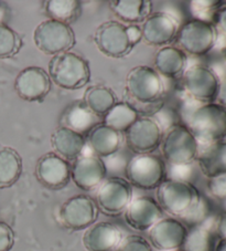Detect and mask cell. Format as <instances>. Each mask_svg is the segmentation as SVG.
I'll use <instances>...</instances> for the list:
<instances>
[{
    "mask_svg": "<svg viewBox=\"0 0 226 251\" xmlns=\"http://www.w3.org/2000/svg\"><path fill=\"white\" fill-rule=\"evenodd\" d=\"M154 66L161 77L176 79L183 75L188 69V55L176 46L162 47L155 54Z\"/></svg>",
    "mask_w": 226,
    "mask_h": 251,
    "instance_id": "21",
    "label": "cell"
},
{
    "mask_svg": "<svg viewBox=\"0 0 226 251\" xmlns=\"http://www.w3.org/2000/svg\"><path fill=\"white\" fill-rule=\"evenodd\" d=\"M210 217H212L210 202L207 201L206 198L202 196L198 204L182 218L181 222L188 224L190 227H194L204 224Z\"/></svg>",
    "mask_w": 226,
    "mask_h": 251,
    "instance_id": "33",
    "label": "cell"
},
{
    "mask_svg": "<svg viewBox=\"0 0 226 251\" xmlns=\"http://www.w3.org/2000/svg\"><path fill=\"white\" fill-rule=\"evenodd\" d=\"M86 145V136L64 126L58 127L51 135V146L54 153L68 162L83 155Z\"/></svg>",
    "mask_w": 226,
    "mask_h": 251,
    "instance_id": "22",
    "label": "cell"
},
{
    "mask_svg": "<svg viewBox=\"0 0 226 251\" xmlns=\"http://www.w3.org/2000/svg\"><path fill=\"white\" fill-rule=\"evenodd\" d=\"M105 163L96 155L83 154L71 164V179L85 192L95 190L106 179Z\"/></svg>",
    "mask_w": 226,
    "mask_h": 251,
    "instance_id": "16",
    "label": "cell"
},
{
    "mask_svg": "<svg viewBox=\"0 0 226 251\" xmlns=\"http://www.w3.org/2000/svg\"><path fill=\"white\" fill-rule=\"evenodd\" d=\"M47 73L52 83L69 91L84 88L90 80L89 61L72 51L53 55L47 63Z\"/></svg>",
    "mask_w": 226,
    "mask_h": 251,
    "instance_id": "1",
    "label": "cell"
},
{
    "mask_svg": "<svg viewBox=\"0 0 226 251\" xmlns=\"http://www.w3.org/2000/svg\"><path fill=\"white\" fill-rule=\"evenodd\" d=\"M43 8L49 19L68 25L79 19L82 14L79 0H46Z\"/></svg>",
    "mask_w": 226,
    "mask_h": 251,
    "instance_id": "31",
    "label": "cell"
},
{
    "mask_svg": "<svg viewBox=\"0 0 226 251\" xmlns=\"http://www.w3.org/2000/svg\"><path fill=\"white\" fill-rule=\"evenodd\" d=\"M214 251H226V240H220L217 242Z\"/></svg>",
    "mask_w": 226,
    "mask_h": 251,
    "instance_id": "42",
    "label": "cell"
},
{
    "mask_svg": "<svg viewBox=\"0 0 226 251\" xmlns=\"http://www.w3.org/2000/svg\"><path fill=\"white\" fill-rule=\"evenodd\" d=\"M215 223L216 218L210 217L204 224L191 227L181 249L183 251H212Z\"/></svg>",
    "mask_w": 226,
    "mask_h": 251,
    "instance_id": "27",
    "label": "cell"
},
{
    "mask_svg": "<svg viewBox=\"0 0 226 251\" xmlns=\"http://www.w3.org/2000/svg\"><path fill=\"white\" fill-rule=\"evenodd\" d=\"M168 251H183L181 248L180 249H175V250H168Z\"/></svg>",
    "mask_w": 226,
    "mask_h": 251,
    "instance_id": "44",
    "label": "cell"
},
{
    "mask_svg": "<svg viewBox=\"0 0 226 251\" xmlns=\"http://www.w3.org/2000/svg\"><path fill=\"white\" fill-rule=\"evenodd\" d=\"M126 89L130 98L142 104L158 102L164 93L161 75L148 66H137L128 72Z\"/></svg>",
    "mask_w": 226,
    "mask_h": 251,
    "instance_id": "8",
    "label": "cell"
},
{
    "mask_svg": "<svg viewBox=\"0 0 226 251\" xmlns=\"http://www.w3.org/2000/svg\"><path fill=\"white\" fill-rule=\"evenodd\" d=\"M188 228L181 220L175 217L161 218L149 230L150 245L160 251L180 249L183 246Z\"/></svg>",
    "mask_w": 226,
    "mask_h": 251,
    "instance_id": "17",
    "label": "cell"
},
{
    "mask_svg": "<svg viewBox=\"0 0 226 251\" xmlns=\"http://www.w3.org/2000/svg\"><path fill=\"white\" fill-rule=\"evenodd\" d=\"M216 102L219 103V104L226 107V76L223 80H221L219 94H217Z\"/></svg>",
    "mask_w": 226,
    "mask_h": 251,
    "instance_id": "41",
    "label": "cell"
},
{
    "mask_svg": "<svg viewBox=\"0 0 226 251\" xmlns=\"http://www.w3.org/2000/svg\"><path fill=\"white\" fill-rule=\"evenodd\" d=\"M215 232L220 240H226V211L222 213L216 218L215 223Z\"/></svg>",
    "mask_w": 226,
    "mask_h": 251,
    "instance_id": "39",
    "label": "cell"
},
{
    "mask_svg": "<svg viewBox=\"0 0 226 251\" xmlns=\"http://www.w3.org/2000/svg\"><path fill=\"white\" fill-rule=\"evenodd\" d=\"M23 46V39L16 30L5 24H0V59L14 57Z\"/></svg>",
    "mask_w": 226,
    "mask_h": 251,
    "instance_id": "32",
    "label": "cell"
},
{
    "mask_svg": "<svg viewBox=\"0 0 226 251\" xmlns=\"http://www.w3.org/2000/svg\"><path fill=\"white\" fill-rule=\"evenodd\" d=\"M181 77L185 93L194 101L202 104L216 102L221 80L212 69L192 66L186 69Z\"/></svg>",
    "mask_w": 226,
    "mask_h": 251,
    "instance_id": "10",
    "label": "cell"
},
{
    "mask_svg": "<svg viewBox=\"0 0 226 251\" xmlns=\"http://www.w3.org/2000/svg\"><path fill=\"white\" fill-rule=\"evenodd\" d=\"M188 127L199 144L208 145L226 138V107L217 102L197 107L189 119Z\"/></svg>",
    "mask_w": 226,
    "mask_h": 251,
    "instance_id": "2",
    "label": "cell"
},
{
    "mask_svg": "<svg viewBox=\"0 0 226 251\" xmlns=\"http://www.w3.org/2000/svg\"><path fill=\"white\" fill-rule=\"evenodd\" d=\"M102 123V119L90 111L83 100L69 104L62 114V125L72 131L86 136L92 129Z\"/></svg>",
    "mask_w": 226,
    "mask_h": 251,
    "instance_id": "23",
    "label": "cell"
},
{
    "mask_svg": "<svg viewBox=\"0 0 226 251\" xmlns=\"http://www.w3.org/2000/svg\"><path fill=\"white\" fill-rule=\"evenodd\" d=\"M110 8L120 23L137 25L153 14L154 6L149 0H114Z\"/></svg>",
    "mask_w": 226,
    "mask_h": 251,
    "instance_id": "26",
    "label": "cell"
},
{
    "mask_svg": "<svg viewBox=\"0 0 226 251\" xmlns=\"http://www.w3.org/2000/svg\"><path fill=\"white\" fill-rule=\"evenodd\" d=\"M23 173V158L16 150H0V188H8L17 183Z\"/></svg>",
    "mask_w": 226,
    "mask_h": 251,
    "instance_id": "29",
    "label": "cell"
},
{
    "mask_svg": "<svg viewBox=\"0 0 226 251\" xmlns=\"http://www.w3.org/2000/svg\"><path fill=\"white\" fill-rule=\"evenodd\" d=\"M116 251H153L150 242L137 235L128 236L123 239Z\"/></svg>",
    "mask_w": 226,
    "mask_h": 251,
    "instance_id": "34",
    "label": "cell"
},
{
    "mask_svg": "<svg viewBox=\"0 0 226 251\" xmlns=\"http://www.w3.org/2000/svg\"><path fill=\"white\" fill-rule=\"evenodd\" d=\"M207 190L215 199L226 201V174L208 178Z\"/></svg>",
    "mask_w": 226,
    "mask_h": 251,
    "instance_id": "35",
    "label": "cell"
},
{
    "mask_svg": "<svg viewBox=\"0 0 226 251\" xmlns=\"http://www.w3.org/2000/svg\"><path fill=\"white\" fill-rule=\"evenodd\" d=\"M140 118L138 110L127 102H117L102 119V123L124 134Z\"/></svg>",
    "mask_w": 226,
    "mask_h": 251,
    "instance_id": "30",
    "label": "cell"
},
{
    "mask_svg": "<svg viewBox=\"0 0 226 251\" xmlns=\"http://www.w3.org/2000/svg\"><path fill=\"white\" fill-rule=\"evenodd\" d=\"M36 175L47 188H63L71 180V164L54 152L46 153L37 163Z\"/></svg>",
    "mask_w": 226,
    "mask_h": 251,
    "instance_id": "19",
    "label": "cell"
},
{
    "mask_svg": "<svg viewBox=\"0 0 226 251\" xmlns=\"http://www.w3.org/2000/svg\"><path fill=\"white\" fill-rule=\"evenodd\" d=\"M128 149L135 154H151L161 145L162 127L151 118H139L124 133Z\"/></svg>",
    "mask_w": 226,
    "mask_h": 251,
    "instance_id": "13",
    "label": "cell"
},
{
    "mask_svg": "<svg viewBox=\"0 0 226 251\" xmlns=\"http://www.w3.org/2000/svg\"><path fill=\"white\" fill-rule=\"evenodd\" d=\"M142 40L153 47H166L176 40L179 24L170 14L153 12L141 25Z\"/></svg>",
    "mask_w": 226,
    "mask_h": 251,
    "instance_id": "15",
    "label": "cell"
},
{
    "mask_svg": "<svg viewBox=\"0 0 226 251\" xmlns=\"http://www.w3.org/2000/svg\"><path fill=\"white\" fill-rule=\"evenodd\" d=\"M125 174L132 186L155 189L167 178V166L163 158L154 153L136 154L126 164Z\"/></svg>",
    "mask_w": 226,
    "mask_h": 251,
    "instance_id": "6",
    "label": "cell"
},
{
    "mask_svg": "<svg viewBox=\"0 0 226 251\" xmlns=\"http://www.w3.org/2000/svg\"><path fill=\"white\" fill-rule=\"evenodd\" d=\"M52 81L49 73L41 67H27L15 80V90L19 97L29 102H41L50 93Z\"/></svg>",
    "mask_w": 226,
    "mask_h": 251,
    "instance_id": "14",
    "label": "cell"
},
{
    "mask_svg": "<svg viewBox=\"0 0 226 251\" xmlns=\"http://www.w3.org/2000/svg\"><path fill=\"white\" fill-rule=\"evenodd\" d=\"M163 161L171 166H186L197 161L200 144L185 125H173L161 142Z\"/></svg>",
    "mask_w": 226,
    "mask_h": 251,
    "instance_id": "4",
    "label": "cell"
},
{
    "mask_svg": "<svg viewBox=\"0 0 226 251\" xmlns=\"http://www.w3.org/2000/svg\"><path fill=\"white\" fill-rule=\"evenodd\" d=\"M33 41L41 52L53 57L71 50L75 46L76 39L69 25L46 19L34 29Z\"/></svg>",
    "mask_w": 226,
    "mask_h": 251,
    "instance_id": "7",
    "label": "cell"
},
{
    "mask_svg": "<svg viewBox=\"0 0 226 251\" xmlns=\"http://www.w3.org/2000/svg\"><path fill=\"white\" fill-rule=\"evenodd\" d=\"M98 208L94 199L88 195H75L61 206L59 218L65 228L83 230L96 223Z\"/></svg>",
    "mask_w": 226,
    "mask_h": 251,
    "instance_id": "12",
    "label": "cell"
},
{
    "mask_svg": "<svg viewBox=\"0 0 226 251\" xmlns=\"http://www.w3.org/2000/svg\"><path fill=\"white\" fill-rule=\"evenodd\" d=\"M15 244V232L9 225L0 222V251H10Z\"/></svg>",
    "mask_w": 226,
    "mask_h": 251,
    "instance_id": "36",
    "label": "cell"
},
{
    "mask_svg": "<svg viewBox=\"0 0 226 251\" xmlns=\"http://www.w3.org/2000/svg\"><path fill=\"white\" fill-rule=\"evenodd\" d=\"M127 30L130 41H132L134 46H136L138 42H140L142 40L141 28L139 27L138 25H127Z\"/></svg>",
    "mask_w": 226,
    "mask_h": 251,
    "instance_id": "40",
    "label": "cell"
},
{
    "mask_svg": "<svg viewBox=\"0 0 226 251\" xmlns=\"http://www.w3.org/2000/svg\"><path fill=\"white\" fill-rule=\"evenodd\" d=\"M223 57H224V60H225V62H226V46L224 47V49H223Z\"/></svg>",
    "mask_w": 226,
    "mask_h": 251,
    "instance_id": "43",
    "label": "cell"
},
{
    "mask_svg": "<svg viewBox=\"0 0 226 251\" xmlns=\"http://www.w3.org/2000/svg\"><path fill=\"white\" fill-rule=\"evenodd\" d=\"M86 143L98 157H110L118 152L121 134L105 124H98L86 135Z\"/></svg>",
    "mask_w": 226,
    "mask_h": 251,
    "instance_id": "24",
    "label": "cell"
},
{
    "mask_svg": "<svg viewBox=\"0 0 226 251\" xmlns=\"http://www.w3.org/2000/svg\"><path fill=\"white\" fill-rule=\"evenodd\" d=\"M201 197L198 188L190 181L166 178L158 186L156 201L163 211L182 219Z\"/></svg>",
    "mask_w": 226,
    "mask_h": 251,
    "instance_id": "3",
    "label": "cell"
},
{
    "mask_svg": "<svg viewBox=\"0 0 226 251\" xmlns=\"http://www.w3.org/2000/svg\"><path fill=\"white\" fill-rule=\"evenodd\" d=\"M133 201V186L121 177L106 178L99 185L95 195L98 210L108 216L123 214Z\"/></svg>",
    "mask_w": 226,
    "mask_h": 251,
    "instance_id": "9",
    "label": "cell"
},
{
    "mask_svg": "<svg viewBox=\"0 0 226 251\" xmlns=\"http://www.w3.org/2000/svg\"><path fill=\"white\" fill-rule=\"evenodd\" d=\"M198 164L207 178L226 174V138L204 145L198 155Z\"/></svg>",
    "mask_w": 226,
    "mask_h": 251,
    "instance_id": "25",
    "label": "cell"
},
{
    "mask_svg": "<svg viewBox=\"0 0 226 251\" xmlns=\"http://www.w3.org/2000/svg\"><path fill=\"white\" fill-rule=\"evenodd\" d=\"M94 41L102 53L116 59L128 55L135 48L130 41L127 25L118 20H108L99 25Z\"/></svg>",
    "mask_w": 226,
    "mask_h": 251,
    "instance_id": "11",
    "label": "cell"
},
{
    "mask_svg": "<svg viewBox=\"0 0 226 251\" xmlns=\"http://www.w3.org/2000/svg\"><path fill=\"white\" fill-rule=\"evenodd\" d=\"M123 239L120 229L114 224L99 222L86 229L83 245L88 251H116Z\"/></svg>",
    "mask_w": 226,
    "mask_h": 251,
    "instance_id": "20",
    "label": "cell"
},
{
    "mask_svg": "<svg viewBox=\"0 0 226 251\" xmlns=\"http://www.w3.org/2000/svg\"><path fill=\"white\" fill-rule=\"evenodd\" d=\"M192 6L197 10V14L201 15H213L214 17L215 12L220 9L221 7H223L225 2L223 1H193Z\"/></svg>",
    "mask_w": 226,
    "mask_h": 251,
    "instance_id": "37",
    "label": "cell"
},
{
    "mask_svg": "<svg viewBox=\"0 0 226 251\" xmlns=\"http://www.w3.org/2000/svg\"><path fill=\"white\" fill-rule=\"evenodd\" d=\"M219 31L212 21L193 18L179 27L176 41L178 48L192 55H205L215 47Z\"/></svg>",
    "mask_w": 226,
    "mask_h": 251,
    "instance_id": "5",
    "label": "cell"
},
{
    "mask_svg": "<svg viewBox=\"0 0 226 251\" xmlns=\"http://www.w3.org/2000/svg\"><path fill=\"white\" fill-rule=\"evenodd\" d=\"M212 24H214L217 31L220 30V31L226 37V2L224 3L223 7H221L220 9L215 12L214 17H213Z\"/></svg>",
    "mask_w": 226,
    "mask_h": 251,
    "instance_id": "38",
    "label": "cell"
},
{
    "mask_svg": "<svg viewBox=\"0 0 226 251\" xmlns=\"http://www.w3.org/2000/svg\"><path fill=\"white\" fill-rule=\"evenodd\" d=\"M125 220L135 230L148 231L163 218V210L155 198L140 196L133 198L124 211Z\"/></svg>",
    "mask_w": 226,
    "mask_h": 251,
    "instance_id": "18",
    "label": "cell"
},
{
    "mask_svg": "<svg viewBox=\"0 0 226 251\" xmlns=\"http://www.w3.org/2000/svg\"><path fill=\"white\" fill-rule=\"evenodd\" d=\"M0 8H1V2H0Z\"/></svg>",
    "mask_w": 226,
    "mask_h": 251,
    "instance_id": "45",
    "label": "cell"
},
{
    "mask_svg": "<svg viewBox=\"0 0 226 251\" xmlns=\"http://www.w3.org/2000/svg\"><path fill=\"white\" fill-rule=\"evenodd\" d=\"M83 101L99 119H103L107 112L118 102L114 91L105 85L90 86L85 91Z\"/></svg>",
    "mask_w": 226,
    "mask_h": 251,
    "instance_id": "28",
    "label": "cell"
}]
</instances>
